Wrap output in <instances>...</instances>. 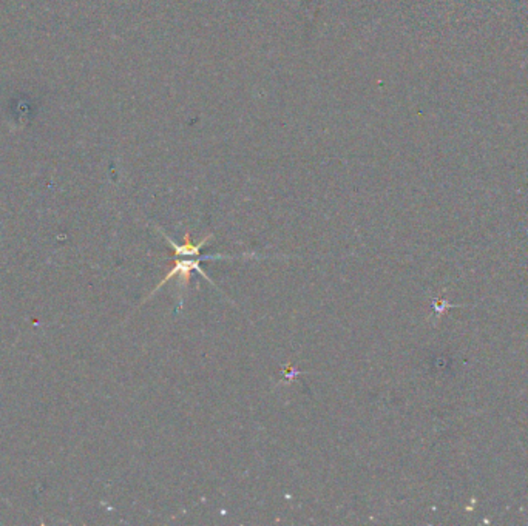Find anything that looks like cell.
<instances>
[{
  "label": "cell",
  "mask_w": 528,
  "mask_h": 526,
  "mask_svg": "<svg viewBox=\"0 0 528 526\" xmlns=\"http://www.w3.org/2000/svg\"><path fill=\"white\" fill-rule=\"evenodd\" d=\"M218 258L232 260L230 256H200V258H196L195 261H191V260H180V258H178V256H175V267L171 269L167 276H164V280L160 282V285H157V287L153 290V292L150 294V296H152L155 292H157V290H160L164 285H167V282L171 278H175V276H181V285L186 286L187 282H189V276H190L191 271H198V272H200L204 276V280H207L209 282H212V280L209 278L207 275L204 273V271H203V269L200 266H201L203 261H214V260H218ZM212 285H214V282H212Z\"/></svg>",
  "instance_id": "1"
}]
</instances>
